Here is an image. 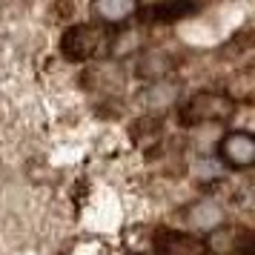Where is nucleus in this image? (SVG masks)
I'll return each mask as SVG.
<instances>
[{"instance_id":"obj_7","label":"nucleus","mask_w":255,"mask_h":255,"mask_svg":"<svg viewBox=\"0 0 255 255\" xmlns=\"http://www.w3.org/2000/svg\"><path fill=\"white\" fill-rule=\"evenodd\" d=\"M255 55V23H244L232 32L224 43H218L215 49V58L218 60H244V58H253Z\"/></svg>"},{"instance_id":"obj_9","label":"nucleus","mask_w":255,"mask_h":255,"mask_svg":"<svg viewBox=\"0 0 255 255\" xmlns=\"http://www.w3.org/2000/svg\"><path fill=\"white\" fill-rule=\"evenodd\" d=\"M172 69H178V58L172 52H149L138 60V78H146V81H158L163 75H169Z\"/></svg>"},{"instance_id":"obj_8","label":"nucleus","mask_w":255,"mask_h":255,"mask_svg":"<svg viewBox=\"0 0 255 255\" xmlns=\"http://www.w3.org/2000/svg\"><path fill=\"white\" fill-rule=\"evenodd\" d=\"M92 12L101 23L118 26L140 12L138 0H92Z\"/></svg>"},{"instance_id":"obj_3","label":"nucleus","mask_w":255,"mask_h":255,"mask_svg":"<svg viewBox=\"0 0 255 255\" xmlns=\"http://www.w3.org/2000/svg\"><path fill=\"white\" fill-rule=\"evenodd\" d=\"M209 255H255V227L221 224L207 238Z\"/></svg>"},{"instance_id":"obj_1","label":"nucleus","mask_w":255,"mask_h":255,"mask_svg":"<svg viewBox=\"0 0 255 255\" xmlns=\"http://www.w3.org/2000/svg\"><path fill=\"white\" fill-rule=\"evenodd\" d=\"M235 115V101L218 89H198L178 106V124L186 129L204 124H224Z\"/></svg>"},{"instance_id":"obj_11","label":"nucleus","mask_w":255,"mask_h":255,"mask_svg":"<svg viewBox=\"0 0 255 255\" xmlns=\"http://www.w3.org/2000/svg\"><path fill=\"white\" fill-rule=\"evenodd\" d=\"M221 209L215 204H195V207L186 212V221H189V227H195V230H207L212 232L215 227H221Z\"/></svg>"},{"instance_id":"obj_4","label":"nucleus","mask_w":255,"mask_h":255,"mask_svg":"<svg viewBox=\"0 0 255 255\" xmlns=\"http://www.w3.org/2000/svg\"><path fill=\"white\" fill-rule=\"evenodd\" d=\"M201 0H158V3H149L138 12L140 23L146 26H172L178 20H186L192 14L201 12Z\"/></svg>"},{"instance_id":"obj_10","label":"nucleus","mask_w":255,"mask_h":255,"mask_svg":"<svg viewBox=\"0 0 255 255\" xmlns=\"http://www.w3.org/2000/svg\"><path fill=\"white\" fill-rule=\"evenodd\" d=\"M163 124H166L163 112H146V115L135 118V121L129 124V138L135 140V143H143V140H155V138H158V135L163 132Z\"/></svg>"},{"instance_id":"obj_12","label":"nucleus","mask_w":255,"mask_h":255,"mask_svg":"<svg viewBox=\"0 0 255 255\" xmlns=\"http://www.w3.org/2000/svg\"><path fill=\"white\" fill-rule=\"evenodd\" d=\"M55 12H58L63 20H69L72 14H75V0H58V3H55Z\"/></svg>"},{"instance_id":"obj_6","label":"nucleus","mask_w":255,"mask_h":255,"mask_svg":"<svg viewBox=\"0 0 255 255\" xmlns=\"http://www.w3.org/2000/svg\"><path fill=\"white\" fill-rule=\"evenodd\" d=\"M155 250L161 255H209L207 241H201L189 232L172 230V227H161L155 230Z\"/></svg>"},{"instance_id":"obj_2","label":"nucleus","mask_w":255,"mask_h":255,"mask_svg":"<svg viewBox=\"0 0 255 255\" xmlns=\"http://www.w3.org/2000/svg\"><path fill=\"white\" fill-rule=\"evenodd\" d=\"M106 49H109V35L101 26L72 23L60 35V55L72 63H86L92 58H101Z\"/></svg>"},{"instance_id":"obj_5","label":"nucleus","mask_w":255,"mask_h":255,"mask_svg":"<svg viewBox=\"0 0 255 255\" xmlns=\"http://www.w3.org/2000/svg\"><path fill=\"white\" fill-rule=\"evenodd\" d=\"M218 158L230 169H247L255 166V135L253 132H230L218 140Z\"/></svg>"}]
</instances>
